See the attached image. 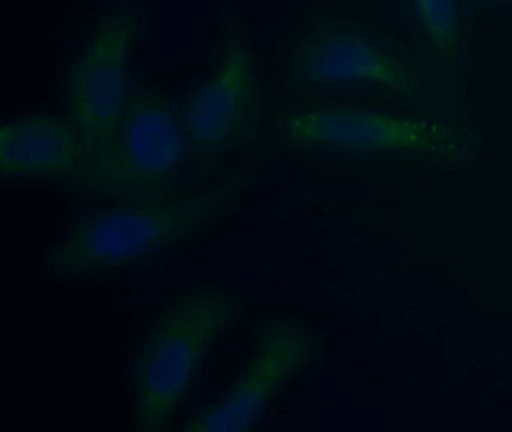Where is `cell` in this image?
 Returning a JSON list of instances; mask_svg holds the SVG:
<instances>
[{"label": "cell", "mask_w": 512, "mask_h": 432, "mask_svg": "<svg viewBox=\"0 0 512 432\" xmlns=\"http://www.w3.org/2000/svg\"><path fill=\"white\" fill-rule=\"evenodd\" d=\"M139 9L113 6L98 21L67 75V104L94 173V189L103 177L127 107L131 53L139 35Z\"/></svg>", "instance_id": "obj_6"}, {"label": "cell", "mask_w": 512, "mask_h": 432, "mask_svg": "<svg viewBox=\"0 0 512 432\" xmlns=\"http://www.w3.org/2000/svg\"><path fill=\"white\" fill-rule=\"evenodd\" d=\"M245 312L244 300L232 290L202 287L157 315L134 356L137 431L169 428L190 395L206 354Z\"/></svg>", "instance_id": "obj_4"}, {"label": "cell", "mask_w": 512, "mask_h": 432, "mask_svg": "<svg viewBox=\"0 0 512 432\" xmlns=\"http://www.w3.org/2000/svg\"><path fill=\"white\" fill-rule=\"evenodd\" d=\"M289 83L301 93L466 117V92L406 39L343 15L317 18L296 39Z\"/></svg>", "instance_id": "obj_1"}, {"label": "cell", "mask_w": 512, "mask_h": 432, "mask_svg": "<svg viewBox=\"0 0 512 432\" xmlns=\"http://www.w3.org/2000/svg\"><path fill=\"white\" fill-rule=\"evenodd\" d=\"M319 336L313 327L292 317L260 323L247 365L232 386L185 423V431H250L274 399L316 357Z\"/></svg>", "instance_id": "obj_8"}, {"label": "cell", "mask_w": 512, "mask_h": 432, "mask_svg": "<svg viewBox=\"0 0 512 432\" xmlns=\"http://www.w3.org/2000/svg\"><path fill=\"white\" fill-rule=\"evenodd\" d=\"M395 30L466 92L478 14L470 0H386Z\"/></svg>", "instance_id": "obj_10"}, {"label": "cell", "mask_w": 512, "mask_h": 432, "mask_svg": "<svg viewBox=\"0 0 512 432\" xmlns=\"http://www.w3.org/2000/svg\"><path fill=\"white\" fill-rule=\"evenodd\" d=\"M238 194L239 180L230 179L166 200L86 210L44 252L41 269L49 278L71 281L157 260L214 224Z\"/></svg>", "instance_id": "obj_3"}, {"label": "cell", "mask_w": 512, "mask_h": 432, "mask_svg": "<svg viewBox=\"0 0 512 432\" xmlns=\"http://www.w3.org/2000/svg\"><path fill=\"white\" fill-rule=\"evenodd\" d=\"M476 14L503 17L512 15V0H470Z\"/></svg>", "instance_id": "obj_11"}, {"label": "cell", "mask_w": 512, "mask_h": 432, "mask_svg": "<svg viewBox=\"0 0 512 432\" xmlns=\"http://www.w3.org/2000/svg\"><path fill=\"white\" fill-rule=\"evenodd\" d=\"M193 158L181 105L131 77L127 107L95 195L113 201H157L191 191Z\"/></svg>", "instance_id": "obj_5"}, {"label": "cell", "mask_w": 512, "mask_h": 432, "mask_svg": "<svg viewBox=\"0 0 512 432\" xmlns=\"http://www.w3.org/2000/svg\"><path fill=\"white\" fill-rule=\"evenodd\" d=\"M4 180L64 183L94 189V173L70 117L31 113L5 122L0 131Z\"/></svg>", "instance_id": "obj_9"}, {"label": "cell", "mask_w": 512, "mask_h": 432, "mask_svg": "<svg viewBox=\"0 0 512 432\" xmlns=\"http://www.w3.org/2000/svg\"><path fill=\"white\" fill-rule=\"evenodd\" d=\"M181 116L199 180L208 179L224 158L256 140L265 120V99L242 39L224 44L214 71L182 102Z\"/></svg>", "instance_id": "obj_7"}, {"label": "cell", "mask_w": 512, "mask_h": 432, "mask_svg": "<svg viewBox=\"0 0 512 432\" xmlns=\"http://www.w3.org/2000/svg\"><path fill=\"white\" fill-rule=\"evenodd\" d=\"M287 149L340 161L467 168L485 153L484 132L467 117L439 116L364 101H319L275 120Z\"/></svg>", "instance_id": "obj_2"}]
</instances>
